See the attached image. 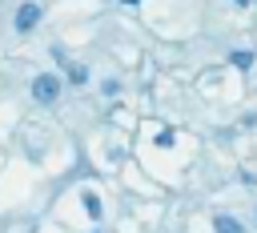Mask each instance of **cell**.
I'll return each mask as SVG.
<instances>
[{
  "mask_svg": "<svg viewBox=\"0 0 257 233\" xmlns=\"http://www.w3.org/2000/svg\"><path fill=\"white\" fill-rule=\"evenodd\" d=\"M32 96H36L40 104H52V100L60 96V76H52V72H40V76L32 80Z\"/></svg>",
  "mask_w": 257,
  "mask_h": 233,
  "instance_id": "cell-1",
  "label": "cell"
},
{
  "mask_svg": "<svg viewBox=\"0 0 257 233\" xmlns=\"http://www.w3.org/2000/svg\"><path fill=\"white\" fill-rule=\"evenodd\" d=\"M36 20H40V4H20V12H16V32H32L36 28Z\"/></svg>",
  "mask_w": 257,
  "mask_h": 233,
  "instance_id": "cell-2",
  "label": "cell"
},
{
  "mask_svg": "<svg viewBox=\"0 0 257 233\" xmlns=\"http://www.w3.org/2000/svg\"><path fill=\"white\" fill-rule=\"evenodd\" d=\"M213 229H217V233H245V229H241V221H233V217H217V221H213Z\"/></svg>",
  "mask_w": 257,
  "mask_h": 233,
  "instance_id": "cell-3",
  "label": "cell"
},
{
  "mask_svg": "<svg viewBox=\"0 0 257 233\" xmlns=\"http://www.w3.org/2000/svg\"><path fill=\"white\" fill-rule=\"evenodd\" d=\"M84 213L88 217H100V197L96 193H84Z\"/></svg>",
  "mask_w": 257,
  "mask_h": 233,
  "instance_id": "cell-4",
  "label": "cell"
},
{
  "mask_svg": "<svg viewBox=\"0 0 257 233\" xmlns=\"http://www.w3.org/2000/svg\"><path fill=\"white\" fill-rule=\"evenodd\" d=\"M229 60H233L237 68H253V52H233Z\"/></svg>",
  "mask_w": 257,
  "mask_h": 233,
  "instance_id": "cell-5",
  "label": "cell"
},
{
  "mask_svg": "<svg viewBox=\"0 0 257 233\" xmlns=\"http://www.w3.org/2000/svg\"><path fill=\"white\" fill-rule=\"evenodd\" d=\"M68 76H72L76 84H84V80H88V68H84V64H72V68H68Z\"/></svg>",
  "mask_w": 257,
  "mask_h": 233,
  "instance_id": "cell-6",
  "label": "cell"
},
{
  "mask_svg": "<svg viewBox=\"0 0 257 233\" xmlns=\"http://www.w3.org/2000/svg\"><path fill=\"white\" fill-rule=\"evenodd\" d=\"M173 141H177V137H173V129H165V133H157V145H161V149H169Z\"/></svg>",
  "mask_w": 257,
  "mask_h": 233,
  "instance_id": "cell-7",
  "label": "cell"
},
{
  "mask_svg": "<svg viewBox=\"0 0 257 233\" xmlns=\"http://www.w3.org/2000/svg\"><path fill=\"white\" fill-rule=\"evenodd\" d=\"M233 4H237V8H245V4H249V0H233Z\"/></svg>",
  "mask_w": 257,
  "mask_h": 233,
  "instance_id": "cell-8",
  "label": "cell"
},
{
  "mask_svg": "<svg viewBox=\"0 0 257 233\" xmlns=\"http://www.w3.org/2000/svg\"><path fill=\"white\" fill-rule=\"evenodd\" d=\"M124 4H137V0H124Z\"/></svg>",
  "mask_w": 257,
  "mask_h": 233,
  "instance_id": "cell-9",
  "label": "cell"
}]
</instances>
